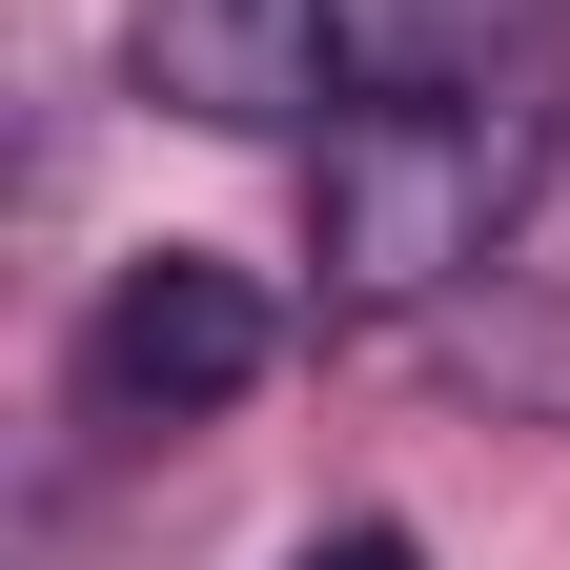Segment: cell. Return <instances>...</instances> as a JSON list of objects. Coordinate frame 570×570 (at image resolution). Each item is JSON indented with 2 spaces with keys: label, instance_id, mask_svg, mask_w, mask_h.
Segmentation results:
<instances>
[{
  "label": "cell",
  "instance_id": "2",
  "mask_svg": "<svg viewBox=\"0 0 570 570\" xmlns=\"http://www.w3.org/2000/svg\"><path fill=\"white\" fill-rule=\"evenodd\" d=\"M142 102L285 142V122H346L367 102V0H142Z\"/></svg>",
  "mask_w": 570,
  "mask_h": 570
},
{
  "label": "cell",
  "instance_id": "1",
  "mask_svg": "<svg viewBox=\"0 0 570 570\" xmlns=\"http://www.w3.org/2000/svg\"><path fill=\"white\" fill-rule=\"evenodd\" d=\"M530 184H550V61H387L367 102L326 122V184H306V245L346 306H428V285H469L489 245L530 225Z\"/></svg>",
  "mask_w": 570,
  "mask_h": 570
},
{
  "label": "cell",
  "instance_id": "3",
  "mask_svg": "<svg viewBox=\"0 0 570 570\" xmlns=\"http://www.w3.org/2000/svg\"><path fill=\"white\" fill-rule=\"evenodd\" d=\"M82 387H102L122 428H204V407H245V387H265V285H245V265H204V245L122 265V285H102Z\"/></svg>",
  "mask_w": 570,
  "mask_h": 570
},
{
  "label": "cell",
  "instance_id": "4",
  "mask_svg": "<svg viewBox=\"0 0 570 570\" xmlns=\"http://www.w3.org/2000/svg\"><path fill=\"white\" fill-rule=\"evenodd\" d=\"M285 570H428L407 530H326V550H285Z\"/></svg>",
  "mask_w": 570,
  "mask_h": 570
}]
</instances>
